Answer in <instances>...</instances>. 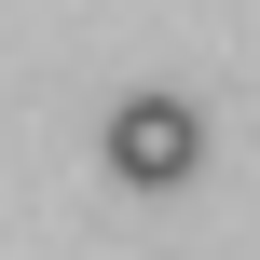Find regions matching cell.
<instances>
[{
    "mask_svg": "<svg viewBox=\"0 0 260 260\" xmlns=\"http://www.w3.org/2000/svg\"><path fill=\"white\" fill-rule=\"evenodd\" d=\"M192 165H206V110L192 96H123L110 110V178L123 192H178Z\"/></svg>",
    "mask_w": 260,
    "mask_h": 260,
    "instance_id": "1",
    "label": "cell"
}]
</instances>
